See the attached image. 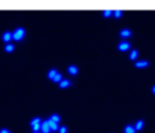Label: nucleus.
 <instances>
[{"label": "nucleus", "instance_id": "obj_1", "mask_svg": "<svg viewBox=\"0 0 155 133\" xmlns=\"http://www.w3.org/2000/svg\"><path fill=\"white\" fill-rule=\"evenodd\" d=\"M24 37H25V29L24 28H17L12 32V40H15V41H21Z\"/></svg>", "mask_w": 155, "mask_h": 133}, {"label": "nucleus", "instance_id": "obj_2", "mask_svg": "<svg viewBox=\"0 0 155 133\" xmlns=\"http://www.w3.org/2000/svg\"><path fill=\"white\" fill-rule=\"evenodd\" d=\"M41 118H38V117H36V118H33L30 121V128L33 129V132H38L40 130V126H41Z\"/></svg>", "mask_w": 155, "mask_h": 133}, {"label": "nucleus", "instance_id": "obj_3", "mask_svg": "<svg viewBox=\"0 0 155 133\" xmlns=\"http://www.w3.org/2000/svg\"><path fill=\"white\" fill-rule=\"evenodd\" d=\"M51 132V128H49V123L48 121L45 119L41 122V126H40V133H49Z\"/></svg>", "mask_w": 155, "mask_h": 133}, {"label": "nucleus", "instance_id": "obj_4", "mask_svg": "<svg viewBox=\"0 0 155 133\" xmlns=\"http://www.w3.org/2000/svg\"><path fill=\"white\" fill-rule=\"evenodd\" d=\"M131 48V44L128 41H121L119 44H118V49L119 51H126V49H129Z\"/></svg>", "mask_w": 155, "mask_h": 133}, {"label": "nucleus", "instance_id": "obj_5", "mask_svg": "<svg viewBox=\"0 0 155 133\" xmlns=\"http://www.w3.org/2000/svg\"><path fill=\"white\" fill-rule=\"evenodd\" d=\"M1 40L6 43H8L10 40H12V32H4L3 36H1Z\"/></svg>", "mask_w": 155, "mask_h": 133}, {"label": "nucleus", "instance_id": "obj_6", "mask_svg": "<svg viewBox=\"0 0 155 133\" xmlns=\"http://www.w3.org/2000/svg\"><path fill=\"white\" fill-rule=\"evenodd\" d=\"M67 73H69V74H72V76H76V74L78 73V67H77V66H74V65H72V66H69V67H67Z\"/></svg>", "mask_w": 155, "mask_h": 133}, {"label": "nucleus", "instance_id": "obj_7", "mask_svg": "<svg viewBox=\"0 0 155 133\" xmlns=\"http://www.w3.org/2000/svg\"><path fill=\"white\" fill-rule=\"evenodd\" d=\"M134 66L137 67V69H143V67H147L148 66V62H147V60H137V62L134 63Z\"/></svg>", "mask_w": 155, "mask_h": 133}, {"label": "nucleus", "instance_id": "obj_8", "mask_svg": "<svg viewBox=\"0 0 155 133\" xmlns=\"http://www.w3.org/2000/svg\"><path fill=\"white\" fill-rule=\"evenodd\" d=\"M131 34H132L131 29H122V30H121V33H119V36L122 37V39H126V37H129Z\"/></svg>", "mask_w": 155, "mask_h": 133}, {"label": "nucleus", "instance_id": "obj_9", "mask_svg": "<svg viewBox=\"0 0 155 133\" xmlns=\"http://www.w3.org/2000/svg\"><path fill=\"white\" fill-rule=\"evenodd\" d=\"M124 133H136V129L133 125H126L124 128Z\"/></svg>", "mask_w": 155, "mask_h": 133}, {"label": "nucleus", "instance_id": "obj_10", "mask_svg": "<svg viewBox=\"0 0 155 133\" xmlns=\"http://www.w3.org/2000/svg\"><path fill=\"white\" fill-rule=\"evenodd\" d=\"M48 121V123H49V128H51V130H59V123H56V122H52V121H49V119H47Z\"/></svg>", "mask_w": 155, "mask_h": 133}, {"label": "nucleus", "instance_id": "obj_11", "mask_svg": "<svg viewBox=\"0 0 155 133\" xmlns=\"http://www.w3.org/2000/svg\"><path fill=\"white\" fill-rule=\"evenodd\" d=\"M49 121H52V122H56V123H59L60 122V117L58 115V114H51V117H49Z\"/></svg>", "mask_w": 155, "mask_h": 133}, {"label": "nucleus", "instance_id": "obj_12", "mask_svg": "<svg viewBox=\"0 0 155 133\" xmlns=\"http://www.w3.org/2000/svg\"><path fill=\"white\" fill-rule=\"evenodd\" d=\"M58 74V71H56V69H51V70L48 71V74H47V77L49 78V80H54L55 78V76Z\"/></svg>", "mask_w": 155, "mask_h": 133}, {"label": "nucleus", "instance_id": "obj_13", "mask_svg": "<svg viewBox=\"0 0 155 133\" xmlns=\"http://www.w3.org/2000/svg\"><path fill=\"white\" fill-rule=\"evenodd\" d=\"M70 87V81L69 80H62L60 82H59V88H62V89H65V88Z\"/></svg>", "mask_w": 155, "mask_h": 133}, {"label": "nucleus", "instance_id": "obj_14", "mask_svg": "<svg viewBox=\"0 0 155 133\" xmlns=\"http://www.w3.org/2000/svg\"><path fill=\"white\" fill-rule=\"evenodd\" d=\"M143 128H144V121H137V122H136V125H134V129L136 130H141L143 129Z\"/></svg>", "mask_w": 155, "mask_h": 133}, {"label": "nucleus", "instance_id": "obj_15", "mask_svg": "<svg viewBox=\"0 0 155 133\" xmlns=\"http://www.w3.org/2000/svg\"><path fill=\"white\" fill-rule=\"evenodd\" d=\"M137 55H139L137 49H133V51H131V55H129V59H131V60H136V59H137Z\"/></svg>", "mask_w": 155, "mask_h": 133}, {"label": "nucleus", "instance_id": "obj_16", "mask_svg": "<svg viewBox=\"0 0 155 133\" xmlns=\"http://www.w3.org/2000/svg\"><path fill=\"white\" fill-rule=\"evenodd\" d=\"M14 48H15V47L12 45L11 43H7V44H6V47H4V51H6V52H12V51H14Z\"/></svg>", "mask_w": 155, "mask_h": 133}, {"label": "nucleus", "instance_id": "obj_17", "mask_svg": "<svg viewBox=\"0 0 155 133\" xmlns=\"http://www.w3.org/2000/svg\"><path fill=\"white\" fill-rule=\"evenodd\" d=\"M62 80H63V78H62V76H60V73H58V74L55 76V78H54L52 81H54V82H58V84H59V82H60Z\"/></svg>", "mask_w": 155, "mask_h": 133}, {"label": "nucleus", "instance_id": "obj_18", "mask_svg": "<svg viewBox=\"0 0 155 133\" xmlns=\"http://www.w3.org/2000/svg\"><path fill=\"white\" fill-rule=\"evenodd\" d=\"M113 15L115 18H121V17H122V11H121V10H115V11H113Z\"/></svg>", "mask_w": 155, "mask_h": 133}, {"label": "nucleus", "instance_id": "obj_19", "mask_svg": "<svg viewBox=\"0 0 155 133\" xmlns=\"http://www.w3.org/2000/svg\"><path fill=\"white\" fill-rule=\"evenodd\" d=\"M111 15H113V11H111V10H104L103 11V17L108 18V17H111Z\"/></svg>", "mask_w": 155, "mask_h": 133}, {"label": "nucleus", "instance_id": "obj_20", "mask_svg": "<svg viewBox=\"0 0 155 133\" xmlns=\"http://www.w3.org/2000/svg\"><path fill=\"white\" fill-rule=\"evenodd\" d=\"M58 132L59 133H67V128H66V126H60Z\"/></svg>", "mask_w": 155, "mask_h": 133}, {"label": "nucleus", "instance_id": "obj_21", "mask_svg": "<svg viewBox=\"0 0 155 133\" xmlns=\"http://www.w3.org/2000/svg\"><path fill=\"white\" fill-rule=\"evenodd\" d=\"M0 133H11V132L8 129H1V130H0Z\"/></svg>", "mask_w": 155, "mask_h": 133}, {"label": "nucleus", "instance_id": "obj_22", "mask_svg": "<svg viewBox=\"0 0 155 133\" xmlns=\"http://www.w3.org/2000/svg\"><path fill=\"white\" fill-rule=\"evenodd\" d=\"M152 93L155 95V85H154V87H152Z\"/></svg>", "mask_w": 155, "mask_h": 133}, {"label": "nucleus", "instance_id": "obj_23", "mask_svg": "<svg viewBox=\"0 0 155 133\" xmlns=\"http://www.w3.org/2000/svg\"><path fill=\"white\" fill-rule=\"evenodd\" d=\"M33 133H38V132H33Z\"/></svg>", "mask_w": 155, "mask_h": 133}]
</instances>
